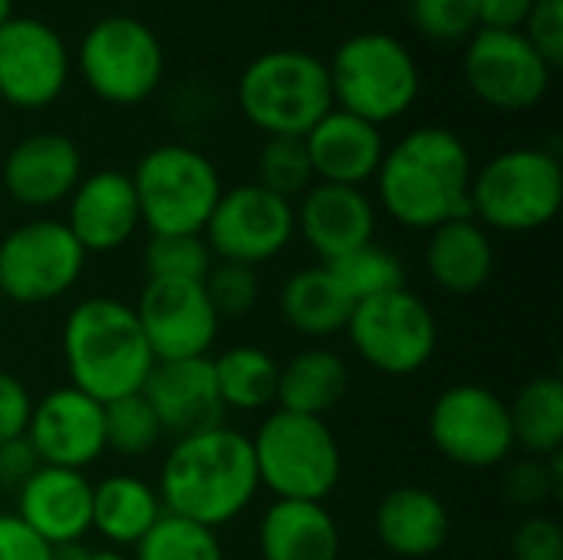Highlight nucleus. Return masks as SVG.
I'll return each instance as SVG.
<instances>
[{"label": "nucleus", "mask_w": 563, "mask_h": 560, "mask_svg": "<svg viewBox=\"0 0 563 560\" xmlns=\"http://www.w3.org/2000/svg\"><path fill=\"white\" fill-rule=\"evenodd\" d=\"M472 152L459 132L422 125L386 149L376 172L379 208L409 231H432L452 218H472Z\"/></svg>", "instance_id": "obj_1"}, {"label": "nucleus", "mask_w": 563, "mask_h": 560, "mask_svg": "<svg viewBox=\"0 0 563 560\" xmlns=\"http://www.w3.org/2000/svg\"><path fill=\"white\" fill-rule=\"evenodd\" d=\"M155 488L168 515L211 531L231 525L261 492L251 436L231 426H214L175 439Z\"/></svg>", "instance_id": "obj_2"}, {"label": "nucleus", "mask_w": 563, "mask_h": 560, "mask_svg": "<svg viewBox=\"0 0 563 560\" xmlns=\"http://www.w3.org/2000/svg\"><path fill=\"white\" fill-rule=\"evenodd\" d=\"M59 343L69 386L102 406L142 393L155 366L132 304L106 294L86 297L66 314Z\"/></svg>", "instance_id": "obj_3"}, {"label": "nucleus", "mask_w": 563, "mask_h": 560, "mask_svg": "<svg viewBox=\"0 0 563 560\" xmlns=\"http://www.w3.org/2000/svg\"><path fill=\"white\" fill-rule=\"evenodd\" d=\"M234 99L241 116L267 139H303L333 109L327 59L294 46L267 50L241 69Z\"/></svg>", "instance_id": "obj_4"}, {"label": "nucleus", "mask_w": 563, "mask_h": 560, "mask_svg": "<svg viewBox=\"0 0 563 560\" xmlns=\"http://www.w3.org/2000/svg\"><path fill=\"white\" fill-rule=\"evenodd\" d=\"M333 106L373 125L406 116L422 89V73L412 50L383 30L346 36L327 63Z\"/></svg>", "instance_id": "obj_5"}, {"label": "nucleus", "mask_w": 563, "mask_h": 560, "mask_svg": "<svg viewBox=\"0 0 563 560\" xmlns=\"http://www.w3.org/2000/svg\"><path fill=\"white\" fill-rule=\"evenodd\" d=\"M257 482L274 502H327L343 479V452L327 419L274 409L251 436Z\"/></svg>", "instance_id": "obj_6"}, {"label": "nucleus", "mask_w": 563, "mask_h": 560, "mask_svg": "<svg viewBox=\"0 0 563 560\" xmlns=\"http://www.w3.org/2000/svg\"><path fill=\"white\" fill-rule=\"evenodd\" d=\"M472 218L485 231L531 234L548 228L563 205L561 158L538 145L505 149L472 175Z\"/></svg>", "instance_id": "obj_7"}, {"label": "nucleus", "mask_w": 563, "mask_h": 560, "mask_svg": "<svg viewBox=\"0 0 563 560\" xmlns=\"http://www.w3.org/2000/svg\"><path fill=\"white\" fill-rule=\"evenodd\" d=\"M129 178L148 234H201L224 191L218 165L185 142L148 149Z\"/></svg>", "instance_id": "obj_8"}, {"label": "nucleus", "mask_w": 563, "mask_h": 560, "mask_svg": "<svg viewBox=\"0 0 563 560\" xmlns=\"http://www.w3.org/2000/svg\"><path fill=\"white\" fill-rule=\"evenodd\" d=\"M76 69L89 92L109 106H142L165 79V46L132 13L99 17L79 40Z\"/></svg>", "instance_id": "obj_9"}, {"label": "nucleus", "mask_w": 563, "mask_h": 560, "mask_svg": "<svg viewBox=\"0 0 563 560\" xmlns=\"http://www.w3.org/2000/svg\"><path fill=\"white\" fill-rule=\"evenodd\" d=\"M343 333L366 366L396 380L426 370L439 350V320L409 287L356 304Z\"/></svg>", "instance_id": "obj_10"}, {"label": "nucleus", "mask_w": 563, "mask_h": 560, "mask_svg": "<svg viewBox=\"0 0 563 560\" xmlns=\"http://www.w3.org/2000/svg\"><path fill=\"white\" fill-rule=\"evenodd\" d=\"M86 257L63 221H23L0 238V297L20 307L53 304L79 284Z\"/></svg>", "instance_id": "obj_11"}, {"label": "nucleus", "mask_w": 563, "mask_h": 560, "mask_svg": "<svg viewBox=\"0 0 563 560\" xmlns=\"http://www.w3.org/2000/svg\"><path fill=\"white\" fill-rule=\"evenodd\" d=\"M429 439L452 465L475 472L508 465L515 452L508 399L482 383H455L429 409Z\"/></svg>", "instance_id": "obj_12"}, {"label": "nucleus", "mask_w": 563, "mask_h": 560, "mask_svg": "<svg viewBox=\"0 0 563 560\" xmlns=\"http://www.w3.org/2000/svg\"><path fill=\"white\" fill-rule=\"evenodd\" d=\"M297 234L294 201L277 198L257 182L224 188L201 238L211 248L214 261L231 264H267L287 251Z\"/></svg>", "instance_id": "obj_13"}, {"label": "nucleus", "mask_w": 563, "mask_h": 560, "mask_svg": "<svg viewBox=\"0 0 563 560\" xmlns=\"http://www.w3.org/2000/svg\"><path fill=\"white\" fill-rule=\"evenodd\" d=\"M462 76L478 102L498 112H528L548 96L554 69L521 30H475L465 40Z\"/></svg>", "instance_id": "obj_14"}, {"label": "nucleus", "mask_w": 563, "mask_h": 560, "mask_svg": "<svg viewBox=\"0 0 563 560\" xmlns=\"http://www.w3.org/2000/svg\"><path fill=\"white\" fill-rule=\"evenodd\" d=\"M132 310L155 363L208 356L221 333V317L214 314L201 281L145 277Z\"/></svg>", "instance_id": "obj_15"}, {"label": "nucleus", "mask_w": 563, "mask_h": 560, "mask_svg": "<svg viewBox=\"0 0 563 560\" xmlns=\"http://www.w3.org/2000/svg\"><path fill=\"white\" fill-rule=\"evenodd\" d=\"M73 73L69 50L56 26L40 17H10L0 26V99L36 112L53 106Z\"/></svg>", "instance_id": "obj_16"}, {"label": "nucleus", "mask_w": 563, "mask_h": 560, "mask_svg": "<svg viewBox=\"0 0 563 560\" xmlns=\"http://www.w3.org/2000/svg\"><path fill=\"white\" fill-rule=\"evenodd\" d=\"M26 442L40 465L86 472L106 455V406L76 386H56L33 403Z\"/></svg>", "instance_id": "obj_17"}, {"label": "nucleus", "mask_w": 563, "mask_h": 560, "mask_svg": "<svg viewBox=\"0 0 563 560\" xmlns=\"http://www.w3.org/2000/svg\"><path fill=\"white\" fill-rule=\"evenodd\" d=\"M63 224L86 254H109L125 248L142 228V211L129 172L99 168L82 175L66 198Z\"/></svg>", "instance_id": "obj_18"}, {"label": "nucleus", "mask_w": 563, "mask_h": 560, "mask_svg": "<svg viewBox=\"0 0 563 560\" xmlns=\"http://www.w3.org/2000/svg\"><path fill=\"white\" fill-rule=\"evenodd\" d=\"M82 178V152L63 132L23 135L0 165V185L20 208H56Z\"/></svg>", "instance_id": "obj_19"}, {"label": "nucleus", "mask_w": 563, "mask_h": 560, "mask_svg": "<svg viewBox=\"0 0 563 560\" xmlns=\"http://www.w3.org/2000/svg\"><path fill=\"white\" fill-rule=\"evenodd\" d=\"M142 399L152 406L162 432L172 439H185V436L224 426V416H228L218 396L211 356L155 363L142 386Z\"/></svg>", "instance_id": "obj_20"}, {"label": "nucleus", "mask_w": 563, "mask_h": 560, "mask_svg": "<svg viewBox=\"0 0 563 560\" xmlns=\"http://www.w3.org/2000/svg\"><path fill=\"white\" fill-rule=\"evenodd\" d=\"M376 205L363 188L313 182L294 205L297 231L320 264L376 241Z\"/></svg>", "instance_id": "obj_21"}, {"label": "nucleus", "mask_w": 563, "mask_h": 560, "mask_svg": "<svg viewBox=\"0 0 563 560\" xmlns=\"http://www.w3.org/2000/svg\"><path fill=\"white\" fill-rule=\"evenodd\" d=\"M49 548L82 545L92 531V482L86 472L40 465L16 492V512Z\"/></svg>", "instance_id": "obj_22"}, {"label": "nucleus", "mask_w": 563, "mask_h": 560, "mask_svg": "<svg viewBox=\"0 0 563 560\" xmlns=\"http://www.w3.org/2000/svg\"><path fill=\"white\" fill-rule=\"evenodd\" d=\"M303 145L317 182L350 188L373 182L386 155L383 129L336 106L303 135Z\"/></svg>", "instance_id": "obj_23"}, {"label": "nucleus", "mask_w": 563, "mask_h": 560, "mask_svg": "<svg viewBox=\"0 0 563 560\" xmlns=\"http://www.w3.org/2000/svg\"><path fill=\"white\" fill-rule=\"evenodd\" d=\"M498 254L492 231L475 218H452L429 231L426 241V271L429 281L449 297H472L488 287Z\"/></svg>", "instance_id": "obj_24"}, {"label": "nucleus", "mask_w": 563, "mask_h": 560, "mask_svg": "<svg viewBox=\"0 0 563 560\" xmlns=\"http://www.w3.org/2000/svg\"><path fill=\"white\" fill-rule=\"evenodd\" d=\"M373 528L389 554L422 560L442 551L452 531V518L435 492L419 485H402L383 495V502L376 505Z\"/></svg>", "instance_id": "obj_25"}, {"label": "nucleus", "mask_w": 563, "mask_h": 560, "mask_svg": "<svg viewBox=\"0 0 563 560\" xmlns=\"http://www.w3.org/2000/svg\"><path fill=\"white\" fill-rule=\"evenodd\" d=\"M340 525L320 502H274L261 515V560H340Z\"/></svg>", "instance_id": "obj_26"}, {"label": "nucleus", "mask_w": 563, "mask_h": 560, "mask_svg": "<svg viewBox=\"0 0 563 560\" xmlns=\"http://www.w3.org/2000/svg\"><path fill=\"white\" fill-rule=\"evenodd\" d=\"M277 304H280L284 323L307 340H327V337L343 333L356 307L343 294V287L336 284L327 264L290 274L280 287Z\"/></svg>", "instance_id": "obj_27"}, {"label": "nucleus", "mask_w": 563, "mask_h": 560, "mask_svg": "<svg viewBox=\"0 0 563 560\" xmlns=\"http://www.w3.org/2000/svg\"><path fill=\"white\" fill-rule=\"evenodd\" d=\"M162 515L158 488L139 475H109L92 485V531L109 548H135Z\"/></svg>", "instance_id": "obj_28"}, {"label": "nucleus", "mask_w": 563, "mask_h": 560, "mask_svg": "<svg viewBox=\"0 0 563 560\" xmlns=\"http://www.w3.org/2000/svg\"><path fill=\"white\" fill-rule=\"evenodd\" d=\"M350 393V366L340 353L327 347H310L294 353L280 366L277 409L323 419Z\"/></svg>", "instance_id": "obj_29"}, {"label": "nucleus", "mask_w": 563, "mask_h": 560, "mask_svg": "<svg viewBox=\"0 0 563 560\" xmlns=\"http://www.w3.org/2000/svg\"><path fill=\"white\" fill-rule=\"evenodd\" d=\"M218 396L228 413H264L277 403L280 363L274 353L254 343L228 347L221 356L211 360Z\"/></svg>", "instance_id": "obj_30"}, {"label": "nucleus", "mask_w": 563, "mask_h": 560, "mask_svg": "<svg viewBox=\"0 0 563 560\" xmlns=\"http://www.w3.org/2000/svg\"><path fill=\"white\" fill-rule=\"evenodd\" d=\"M515 449L531 459H548L563 449V383L558 376L528 380L508 403Z\"/></svg>", "instance_id": "obj_31"}, {"label": "nucleus", "mask_w": 563, "mask_h": 560, "mask_svg": "<svg viewBox=\"0 0 563 560\" xmlns=\"http://www.w3.org/2000/svg\"><path fill=\"white\" fill-rule=\"evenodd\" d=\"M327 267H330V274L336 277V284L343 287V294L353 304H363L369 297H379V294H389V290L406 287L402 261L389 248H383L376 241H369V244H363V248L336 257Z\"/></svg>", "instance_id": "obj_32"}, {"label": "nucleus", "mask_w": 563, "mask_h": 560, "mask_svg": "<svg viewBox=\"0 0 563 560\" xmlns=\"http://www.w3.org/2000/svg\"><path fill=\"white\" fill-rule=\"evenodd\" d=\"M135 560H224V548L218 531L165 512L135 545Z\"/></svg>", "instance_id": "obj_33"}, {"label": "nucleus", "mask_w": 563, "mask_h": 560, "mask_svg": "<svg viewBox=\"0 0 563 560\" xmlns=\"http://www.w3.org/2000/svg\"><path fill=\"white\" fill-rule=\"evenodd\" d=\"M254 182L261 188L274 191L277 198L297 201L317 182L303 139H294V135L264 139V145L257 152V178Z\"/></svg>", "instance_id": "obj_34"}, {"label": "nucleus", "mask_w": 563, "mask_h": 560, "mask_svg": "<svg viewBox=\"0 0 563 560\" xmlns=\"http://www.w3.org/2000/svg\"><path fill=\"white\" fill-rule=\"evenodd\" d=\"M162 439L165 432L142 393L106 403V452H115L122 459H142L155 452Z\"/></svg>", "instance_id": "obj_35"}, {"label": "nucleus", "mask_w": 563, "mask_h": 560, "mask_svg": "<svg viewBox=\"0 0 563 560\" xmlns=\"http://www.w3.org/2000/svg\"><path fill=\"white\" fill-rule=\"evenodd\" d=\"M142 261L148 277L205 281L214 264V254L201 234H152Z\"/></svg>", "instance_id": "obj_36"}, {"label": "nucleus", "mask_w": 563, "mask_h": 560, "mask_svg": "<svg viewBox=\"0 0 563 560\" xmlns=\"http://www.w3.org/2000/svg\"><path fill=\"white\" fill-rule=\"evenodd\" d=\"M201 284H205V294L221 320H241V317L254 314V307L261 300L257 267H247V264L214 261Z\"/></svg>", "instance_id": "obj_37"}, {"label": "nucleus", "mask_w": 563, "mask_h": 560, "mask_svg": "<svg viewBox=\"0 0 563 560\" xmlns=\"http://www.w3.org/2000/svg\"><path fill=\"white\" fill-rule=\"evenodd\" d=\"M501 492L521 505V508H538L548 502H561L563 498V459L548 455V459H531L525 455L521 462L505 469L501 479Z\"/></svg>", "instance_id": "obj_38"}, {"label": "nucleus", "mask_w": 563, "mask_h": 560, "mask_svg": "<svg viewBox=\"0 0 563 560\" xmlns=\"http://www.w3.org/2000/svg\"><path fill=\"white\" fill-rule=\"evenodd\" d=\"M409 20L432 43H462L478 30V0H409Z\"/></svg>", "instance_id": "obj_39"}, {"label": "nucleus", "mask_w": 563, "mask_h": 560, "mask_svg": "<svg viewBox=\"0 0 563 560\" xmlns=\"http://www.w3.org/2000/svg\"><path fill=\"white\" fill-rule=\"evenodd\" d=\"M521 33L544 56V63L558 69L563 63V0H534Z\"/></svg>", "instance_id": "obj_40"}, {"label": "nucleus", "mask_w": 563, "mask_h": 560, "mask_svg": "<svg viewBox=\"0 0 563 560\" xmlns=\"http://www.w3.org/2000/svg\"><path fill=\"white\" fill-rule=\"evenodd\" d=\"M515 560H563L561 525L548 515H531L515 531Z\"/></svg>", "instance_id": "obj_41"}, {"label": "nucleus", "mask_w": 563, "mask_h": 560, "mask_svg": "<svg viewBox=\"0 0 563 560\" xmlns=\"http://www.w3.org/2000/svg\"><path fill=\"white\" fill-rule=\"evenodd\" d=\"M33 396L23 386L20 376H13L10 370H0V442L20 439L26 436L30 416H33Z\"/></svg>", "instance_id": "obj_42"}, {"label": "nucleus", "mask_w": 563, "mask_h": 560, "mask_svg": "<svg viewBox=\"0 0 563 560\" xmlns=\"http://www.w3.org/2000/svg\"><path fill=\"white\" fill-rule=\"evenodd\" d=\"M53 548L16 515L0 512V560H49Z\"/></svg>", "instance_id": "obj_43"}, {"label": "nucleus", "mask_w": 563, "mask_h": 560, "mask_svg": "<svg viewBox=\"0 0 563 560\" xmlns=\"http://www.w3.org/2000/svg\"><path fill=\"white\" fill-rule=\"evenodd\" d=\"M36 469H40V459L33 446L26 442V436L0 442V492L16 495Z\"/></svg>", "instance_id": "obj_44"}, {"label": "nucleus", "mask_w": 563, "mask_h": 560, "mask_svg": "<svg viewBox=\"0 0 563 560\" xmlns=\"http://www.w3.org/2000/svg\"><path fill=\"white\" fill-rule=\"evenodd\" d=\"M534 0H478V30H521Z\"/></svg>", "instance_id": "obj_45"}, {"label": "nucleus", "mask_w": 563, "mask_h": 560, "mask_svg": "<svg viewBox=\"0 0 563 560\" xmlns=\"http://www.w3.org/2000/svg\"><path fill=\"white\" fill-rule=\"evenodd\" d=\"M49 560H86V548L82 545H66V548H53Z\"/></svg>", "instance_id": "obj_46"}, {"label": "nucleus", "mask_w": 563, "mask_h": 560, "mask_svg": "<svg viewBox=\"0 0 563 560\" xmlns=\"http://www.w3.org/2000/svg\"><path fill=\"white\" fill-rule=\"evenodd\" d=\"M86 560H129L119 548H99V551H86Z\"/></svg>", "instance_id": "obj_47"}, {"label": "nucleus", "mask_w": 563, "mask_h": 560, "mask_svg": "<svg viewBox=\"0 0 563 560\" xmlns=\"http://www.w3.org/2000/svg\"><path fill=\"white\" fill-rule=\"evenodd\" d=\"M13 17V0H0V26Z\"/></svg>", "instance_id": "obj_48"}, {"label": "nucleus", "mask_w": 563, "mask_h": 560, "mask_svg": "<svg viewBox=\"0 0 563 560\" xmlns=\"http://www.w3.org/2000/svg\"><path fill=\"white\" fill-rule=\"evenodd\" d=\"M0 310H3V297H0Z\"/></svg>", "instance_id": "obj_49"}]
</instances>
